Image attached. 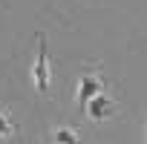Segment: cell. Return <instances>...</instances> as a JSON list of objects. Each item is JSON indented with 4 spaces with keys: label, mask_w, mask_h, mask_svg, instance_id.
Here are the masks:
<instances>
[{
    "label": "cell",
    "mask_w": 147,
    "mask_h": 144,
    "mask_svg": "<svg viewBox=\"0 0 147 144\" xmlns=\"http://www.w3.org/2000/svg\"><path fill=\"white\" fill-rule=\"evenodd\" d=\"M55 144H78V135L72 133L69 127H61V130L55 133Z\"/></svg>",
    "instance_id": "obj_4"
},
{
    "label": "cell",
    "mask_w": 147,
    "mask_h": 144,
    "mask_svg": "<svg viewBox=\"0 0 147 144\" xmlns=\"http://www.w3.org/2000/svg\"><path fill=\"white\" fill-rule=\"evenodd\" d=\"M35 87L40 95L49 92V55H46V38H38V55H35Z\"/></svg>",
    "instance_id": "obj_1"
},
{
    "label": "cell",
    "mask_w": 147,
    "mask_h": 144,
    "mask_svg": "<svg viewBox=\"0 0 147 144\" xmlns=\"http://www.w3.org/2000/svg\"><path fill=\"white\" fill-rule=\"evenodd\" d=\"M87 112H90V118H92V121H104V118L113 112V104H110V98L95 95V98L87 104Z\"/></svg>",
    "instance_id": "obj_3"
},
{
    "label": "cell",
    "mask_w": 147,
    "mask_h": 144,
    "mask_svg": "<svg viewBox=\"0 0 147 144\" xmlns=\"http://www.w3.org/2000/svg\"><path fill=\"white\" fill-rule=\"evenodd\" d=\"M3 135H12V121L0 112V138H3Z\"/></svg>",
    "instance_id": "obj_5"
},
{
    "label": "cell",
    "mask_w": 147,
    "mask_h": 144,
    "mask_svg": "<svg viewBox=\"0 0 147 144\" xmlns=\"http://www.w3.org/2000/svg\"><path fill=\"white\" fill-rule=\"evenodd\" d=\"M101 89H104L101 78H95V75H87V78H81V87H78V101L90 104L95 95H101Z\"/></svg>",
    "instance_id": "obj_2"
}]
</instances>
